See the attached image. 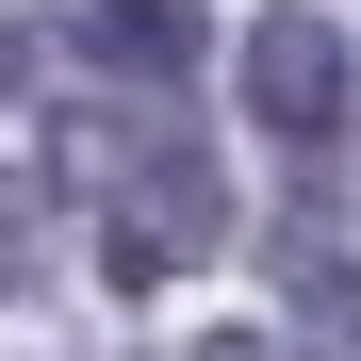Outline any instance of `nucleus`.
Returning <instances> with one entry per match:
<instances>
[{"mask_svg": "<svg viewBox=\"0 0 361 361\" xmlns=\"http://www.w3.org/2000/svg\"><path fill=\"white\" fill-rule=\"evenodd\" d=\"M33 279V180H0V295Z\"/></svg>", "mask_w": 361, "mask_h": 361, "instance_id": "obj_5", "label": "nucleus"}, {"mask_svg": "<svg viewBox=\"0 0 361 361\" xmlns=\"http://www.w3.org/2000/svg\"><path fill=\"white\" fill-rule=\"evenodd\" d=\"M82 180H99V263H115V295L214 263V230H230V180H214V148L180 132V115H82Z\"/></svg>", "mask_w": 361, "mask_h": 361, "instance_id": "obj_1", "label": "nucleus"}, {"mask_svg": "<svg viewBox=\"0 0 361 361\" xmlns=\"http://www.w3.org/2000/svg\"><path fill=\"white\" fill-rule=\"evenodd\" d=\"M279 329H295V361H361V263L329 247V230L279 247Z\"/></svg>", "mask_w": 361, "mask_h": 361, "instance_id": "obj_3", "label": "nucleus"}, {"mask_svg": "<svg viewBox=\"0 0 361 361\" xmlns=\"http://www.w3.org/2000/svg\"><path fill=\"white\" fill-rule=\"evenodd\" d=\"M99 66H132V82H180V66H197V0H99Z\"/></svg>", "mask_w": 361, "mask_h": 361, "instance_id": "obj_4", "label": "nucleus"}, {"mask_svg": "<svg viewBox=\"0 0 361 361\" xmlns=\"http://www.w3.org/2000/svg\"><path fill=\"white\" fill-rule=\"evenodd\" d=\"M230 82H247V132H263V148H329L361 66H345V33H329V17H263Z\"/></svg>", "mask_w": 361, "mask_h": 361, "instance_id": "obj_2", "label": "nucleus"}, {"mask_svg": "<svg viewBox=\"0 0 361 361\" xmlns=\"http://www.w3.org/2000/svg\"><path fill=\"white\" fill-rule=\"evenodd\" d=\"M197 361H263V345H197Z\"/></svg>", "mask_w": 361, "mask_h": 361, "instance_id": "obj_6", "label": "nucleus"}]
</instances>
